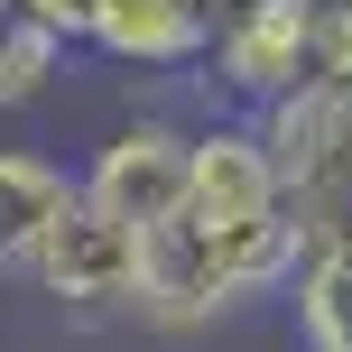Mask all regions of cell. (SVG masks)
<instances>
[{
  "mask_svg": "<svg viewBox=\"0 0 352 352\" xmlns=\"http://www.w3.org/2000/svg\"><path fill=\"white\" fill-rule=\"evenodd\" d=\"M306 260H316V241H306L297 204L278 223H195V213H167V223L140 232V324L204 334L232 306L287 297Z\"/></svg>",
  "mask_w": 352,
  "mask_h": 352,
  "instance_id": "6da1fadb",
  "label": "cell"
},
{
  "mask_svg": "<svg viewBox=\"0 0 352 352\" xmlns=\"http://www.w3.org/2000/svg\"><path fill=\"white\" fill-rule=\"evenodd\" d=\"M260 130L278 148V176H287V204H297L306 241L352 260V93L306 84L278 111H260Z\"/></svg>",
  "mask_w": 352,
  "mask_h": 352,
  "instance_id": "7a4b0ae2",
  "label": "cell"
},
{
  "mask_svg": "<svg viewBox=\"0 0 352 352\" xmlns=\"http://www.w3.org/2000/svg\"><path fill=\"white\" fill-rule=\"evenodd\" d=\"M19 278L47 306H65V316H140V223H121L93 195H74L28 241Z\"/></svg>",
  "mask_w": 352,
  "mask_h": 352,
  "instance_id": "3957f363",
  "label": "cell"
},
{
  "mask_svg": "<svg viewBox=\"0 0 352 352\" xmlns=\"http://www.w3.org/2000/svg\"><path fill=\"white\" fill-rule=\"evenodd\" d=\"M316 10L324 0H232L213 19V56L195 84H213L232 111H278L287 93L316 84Z\"/></svg>",
  "mask_w": 352,
  "mask_h": 352,
  "instance_id": "277c9868",
  "label": "cell"
},
{
  "mask_svg": "<svg viewBox=\"0 0 352 352\" xmlns=\"http://www.w3.org/2000/svg\"><path fill=\"white\" fill-rule=\"evenodd\" d=\"M84 176V195L102 213H121V223H167L176 204H186V176H195V121H176V111H130V121H111L102 140H93V158L74 167Z\"/></svg>",
  "mask_w": 352,
  "mask_h": 352,
  "instance_id": "5b68a950",
  "label": "cell"
},
{
  "mask_svg": "<svg viewBox=\"0 0 352 352\" xmlns=\"http://www.w3.org/2000/svg\"><path fill=\"white\" fill-rule=\"evenodd\" d=\"M84 56H102L111 74H204L213 10L204 0H102Z\"/></svg>",
  "mask_w": 352,
  "mask_h": 352,
  "instance_id": "8992f818",
  "label": "cell"
},
{
  "mask_svg": "<svg viewBox=\"0 0 352 352\" xmlns=\"http://www.w3.org/2000/svg\"><path fill=\"white\" fill-rule=\"evenodd\" d=\"M74 195H84V176L65 158H47V148H0V269L28 260V241L74 204Z\"/></svg>",
  "mask_w": 352,
  "mask_h": 352,
  "instance_id": "52a82bcc",
  "label": "cell"
},
{
  "mask_svg": "<svg viewBox=\"0 0 352 352\" xmlns=\"http://www.w3.org/2000/svg\"><path fill=\"white\" fill-rule=\"evenodd\" d=\"M65 56H74V47L47 28V19H28L19 0H0V121L28 111V102H47L56 74H65Z\"/></svg>",
  "mask_w": 352,
  "mask_h": 352,
  "instance_id": "ba28073f",
  "label": "cell"
},
{
  "mask_svg": "<svg viewBox=\"0 0 352 352\" xmlns=\"http://www.w3.org/2000/svg\"><path fill=\"white\" fill-rule=\"evenodd\" d=\"M287 316H297L306 352H352V260L343 250H316L287 287Z\"/></svg>",
  "mask_w": 352,
  "mask_h": 352,
  "instance_id": "9c48e42d",
  "label": "cell"
},
{
  "mask_svg": "<svg viewBox=\"0 0 352 352\" xmlns=\"http://www.w3.org/2000/svg\"><path fill=\"white\" fill-rule=\"evenodd\" d=\"M316 84L352 93V0H324L316 10Z\"/></svg>",
  "mask_w": 352,
  "mask_h": 352,
  "instance_id": "30bf717a",
  "label": "cell"
},
{
  "mask_svg": "<svg viewBox=\"0 0 352 352\" xmlns=\"http://www.w3.org/2000/svg\"><path fill=\"white\" fill-rule=\"evenodd\" d=\"M19 10H28V19H47L65 47H84V37H93V19H102V0H19Z\"/></svg>",
  "mask_w": 352,
  "mask_h": 352,
  "instance_id": "8fae6325",
  "label": "cell"
},
{
  "mask_svg": "<svg viewBox=\"0 0 352 352\" xmlns=\"http://www.w3.org/2000/svg\"><path fill=\"white\" fill-rule=\"evenodd\" d=\"M204 10H213V19H223V10H232V0H204Z\"/></svg>",
  "mask_w": 352,
  "mask_h": 352,
  "instance_id": "7c38bea8",
  "label": "cell"
}]
</instances>
